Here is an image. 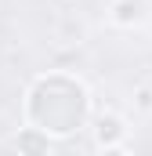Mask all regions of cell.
I'll list each match as a JSON object with an SVG mask.
<instances>
[{"instance_id":"1","label":"cell","mask_w":152,"mask_h":156,"mask_svg":"<svg viewBox=\"0 0 152 156\" xmlns=\"http://www.w3.org/2000/svg\"><path fill=\"white\" fill-rule=\"evenodd\" d=\"M116 131H119V123H116V120H102V138H105V134L112 138Z\"/></svg>"}]
</instances>
